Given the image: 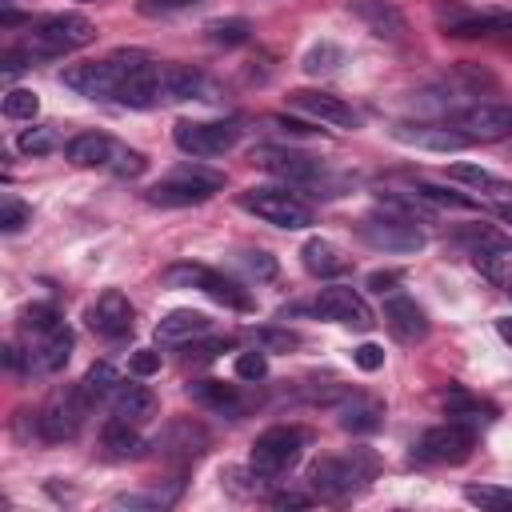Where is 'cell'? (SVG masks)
<instances>
[{
    "mask_svg": "<svg viewBox=\"0 0 512 512\" xmlns=\"http://www.w3.org/2000/svg\"><path fill=\"white\" fill-rule=\"evenodd\" d=\"M372 476H376V456L368 448H352L340 456H320L308 468V488L324 500H344L356 488H364Z\"/></svg>",
    "mask_w": 512,
    "mask_h": 512,
    "instance_id": "1",
    "label": "cell"
},
{
    "mask_svg": "<svg viewBox=\"0 0 512 512\" xmlns=\"http://www.w3.org/2000/svg\"><path fill=\"white\" fill-rule=\"evenodd\" d=\"M92 40H96V28H92L88 16H80V12H56V16H44V20H36L28 28L24 48L32 56H64V52H76V48H84Z\"/></svg>",
    "mask_w": 512,
    "mask_h": 512,
    "instance_id": "2",
    "label": "cell"
},
{
    "mask_svg": "<svg viewBox=\"0 0 512 512\" xmlns=\"http://www.w3.org/2000/svg\"><path fill=\"white\" fill-rule=\"evenodd\" d=\"M220 188H224L220 172H208L200 164H184V168L168 172L160 184H152L144 192V200L160 204V208H192V204H204L208 196H216Z\"/></svg>",
    "mask_w": 512,
    "mask_h": 512,
    "instance_id": "3",
    "label": "cell"
},
{
    "mask_svg": "<svg viewBox=\"0 0 512 512\" xmlns=\"http://www.w3.org/2000/svg\"><path fill=\"white\" fill-rule=\"evenodd\" d=\"M304 448H308V428L276 424V428H268V432L256 436V444H252V460H248V464H252L256 476L272 480V476H284V472L304 456Z\"/></svg>",
    "mask_w": 512,
    "mask_h": 512,
    "instance_id": "4",
    "label": "cell"
},
{
    "mask_svg": "<svg viewBox=\"0 0 512 512\" xmlns=\"http://www.w3.org/2000/svg\"><path fill=\"white\" fill-rule=\"evenodd\" d=\"M168 68L172 64H156V60H144V56H132L128 60V72L116 88V104L124 108H156V104H168L172 92H168Z\"/></svg>",
    "mask_w": 512,
    "mask_h": 512,
    "instance_id": "5",
    "label": "cell"
},
{
    "mask_svg": "<svg viewBox=\"0 0 512 512\" xmlns=\"http://www.w3.org/2000/svg\"><path fill=\"white\" fill-rule=\"evenodd\" d=\"M240 208L252 212V216H260L264 224L288 228V232L312 224V208H308L296 192H288V188H248V192L240 196Z\"/></svg>",
    "mask_w": 512,
    "mask_h": 512,
    "instance_id": "6",
    "label": "cell"
},
{
    "mask_svg": "<svg viewBox=\"0 0 512 512\" xmlns=\"http://www.w3.org/2000/svg\"><path fill=\"white\" fill-rule=\"evenodd\" d=\"M164 280L176 284V288H200L204 296H212L216 304L236 308V312H248V308H252V296H248L236 280H228L224 272H216V268H208V264H172V268L164 272Z\"/></svg>",
    "mask_w": 512,
    "mask_h": 512,
    "instance_id": "7",
    "label": "cell"
},
{
    "mask_svg": "<svg viewBox=\"0 0 512 512\" xmlns=\"http://www.w3.org/2000/svg\"><path fill=\"white\" fill-rule=\"evenodd\" d=\"M88 408H92V400L84 396V388H80V384H76V388H60V392H52V396H48V404L40 408L36 428H40V436H44V440H52V444L72 440V436L80 432V424H84Z\"/></svg>",
    "mask_w": 512,
    "mask_h": 512,
    "instance_id": "8",
    "label": "cell"
},
{
    "mask_svg": "<svg viewBox=\"0 0 512 512\" xmlns=\"http://www.w3.org/2000/svg\"><path fill=\"white\" fill-rule=\"evenodd\" d=\"M172 140H176L180 152L208 160V156L232 152L240 144V128L232 120H180L172 128Z\"/></svg>",
    "mask_w": 512,
    "mask_h": 512,
    "instance_id": "9",
    "label": "cell"
},
{
    "mask_svg": "<svg viewBox=\"0 0 512 512\" xmlns=\"http://www.w3.org/2000/svg\"><path fill=\"white\" fill-rule=\"evenodd\" d=\"M360 236L380 252H420L424 248V232L416 228V220H404L388 208L368 212L360 220Z\"/></svg>",
    "mask_w": 512,
    "mask_h": 512,
    "instance_id": "10",
    "label": "cell"
},
{
    "mask_svg": "<svg viewBox=\"0 0 512 512\" xmlns=\"http://www.w3.org/2000/svg\"><path fill=\"white\" fill-rule=\"evenodd\" d=\"M128 60L124 56H108V60H92V64H72V68L60 72V80L72 92L88 96V100H116V88H120V80L128 72Z\"/></svg>",
    "mask_w": 512,
    "mask_h": 512,
    "instance_id": "11",
    "label": "cell"
},
{
    "mask_svg": "<svg viewBox=\"0 0 512 512\" xmlns=\"http://www.w3.org/2000/svg\"><path fill=\"white\" fill-rule=\"evenodd\" d=\"M472 444H476V428L460 424V420H448V424L428 428L416 440V456L428 460V464H464L472 456Z\"/></svg>",
    "mask_w": 512,
    "mask_h": 512,
    "instance_id": "12",
    "label": "cell"
},
{
    "mask_svg": "<svg viewBox=\"0 0 512 512\" xmlns=\"http://www.w3.org/2000/svg\"><path fill=\"white\" fill-rule=\"evenodd\" d=\"M312 312H316L320 320L348 324V328H356V332H368V328L376 324V320H372V308L364 304V296H360L356 288H348V284H328V288H320L316 300H312Z\"/></svg>",
    "mask_w": 512,
    "mask_h": 512,
    "instance_id": "13",
    "label": "cell"
},
{
    "mask_svg": "<svg viewBox=\"0 0 512 512\" xmlns=\"http://www.w3.org/2000/svg\"><path fill=\"white\" fill-rule=\"evenodd\" d=\"M452 128H460L472 144L476 140H508L512 136V104H468L448 116Z\"/></svg>",
    "mask_w": 512,
    "mask_h": 512,
    "instance_id": "14",
    "label": "cell"
},
{
    "mask_svg": "<svg viewBox=\"0 0 512 512\" xmlns=\"http://www.w3.org/2000/svg\"><path fill=\"white\" fill-rule=\"evenodd\" d=\"M288 104H292L296 112L320 120V124H336V128H356V124H360L356 108H352L348 100L324 92V88H296V92H288Z\"/></svg>",
    "mask_w": 512,
    "mask_h": 512,
    "instance_id": "15",
    "label": "cell"
},
{
    "mask_svg": "<svg viewBox=\"0 0 512 512\" xmlns=\"http://www.w3.org/2000/svg\"><path fill=\"white\" fill-rule=\"evenodd\" d=\"M84 320H88V328H92L96 336H104V340H120V336L132 332V304H128L124 292L108 288V292H100V296L88 304Z\"/></svg>",
    "mask_w": 512,
    "mask_h": 512,
    "instance_id": "16",
    "label": "cell"
},
{
    "mask_svg": "<svg viewBox=\"0 0 512 512\" xmlns=\"http://www.w3.org/2000/svg\"><path fill=\"white\" fill-rule=\"evenodd\" d=\"M252 160H256L264 172H272V176H280V180H288V184H312V180L324 172L320 160H312V156H304V152H296V148H276V144L256 148Z\"/></svg>",
    "mask_w": 512,
    "mask_h": 512,
    "instance_id": "17",
    "label": "cell"
},
{
    "mask_svg": "<svg viewBox=\"0 0 512 512\" xmlns=\"http://www.w3.org/2000/svg\"><path fill=\"white\" fill-rule=\"evenodd\" d=\"M392 136H396L400 144H412V148H424V152H460V148L472 144V140H468L460 128H452L448 120H444V124H396Z\"/></svg>",
    "mask_w": 512,
    "mask_h": 512,
    "instance_id": "18",
    "label": "cell"
},
{
    "mask_svg": "<svg viewBox=\"0 0 512 512\" xmlns=\"http://www.w3.org/2000/svg\"><path fill=\"white\" fill-rule=\"evenodd\" d=\"M384 324H388V332L400 340V344H416V340H424L428 336V312L412 300V296H388L384 300Z\"/></svg>",
    "mask_w": 512,
    "mask_h": 512,
    "instance_id": "19",
    "label": "cell"
},
{
    "mask_svg": "<svg viewBox=\"0 0 512 512\" xmlns=\"http://www.w3.org/2000/svg\"><path fill=\"white\" fill-rule=\"evenodd\" d=\"M124 144H116L112 136L104 132H80L64 144V156L76 164V168H112V160L120 156Z\"/></svg>",
    "mask_w": 512,
    "mask_h": 512,
    "instance_id": "20",
    "label": "cell"
},
{
    "mask_svg": "<svg viewBox=\"0 0 512 512\" xmlns=\"http://www.w3.org/2000/svg\"><path fill=\"white\" fill-rule=\"evenodd\" d=\"M32 344H28V360H32V372H60L64 364H68V356H72V332L64 328V324H56L52 332H44V336H28Z\"/></svg>",
    "mask_w": 512,
    "mask_h": 512,
    "instance_id": "21",
    "label": "cell"
},
{
    "mask_svg": "<svg viewBox=\"0 0 512 512\" xmlns=\"http://www.w3.org/2000/svg\"><path fill=\"white\" fill-rule=\"evenodd\" d=\"M336 424L352 436H368L384 424V404L376 396H364V392H352L340 408H336Z\"/></svg>",
    "mask_w": 512,
    "mask_h": 512,
    "instance_id": "22",
    "label": "cell"
},
{
    "mask_svg": "<svg viewBox=\"0 0 512 512\" xmlns=\"http://www.w3.org/2000/svg\"><path fill=\"white\" fill-rule=\"evenodd\" d=\"M348 12H352L356 20H364L368 32L380 36V40H400V36H404V16H400V8L388 4V0H348Z\"/></svg>",
    "mask_w": 512,
    "mask_h": 512,
    "instance_id": "23",
    "label": "cell"
},
{
    "mask_svg": "<svg viewBox=\"0 0 512 512\" xmlns=\"http://www.w3.org/2000/svg\"><path fill=\"white\" fill-rule=\"evenodd\" d=\"M208 328H212V320H208L204 312H196V308H172L168 316H160L156 340H160V344H184V340L204 336Z\"/></svg>",
    "mask_w": 512,
    "mask_h": 512,
    "instance_id": "24",
    "label": "cell"
},
{
    "mask_svg": "<svg viewBox=\"0 0 512 512\" xmlns=\"http://www.w3.org/2000/svg\"><path fill=\"white\" fill-rule=\"evenodd\" d=\"M444 412H448V420H460V424H472V428L496 420V404L472 396V392L460 388V384H452V388L444 392Z\"/></svg>",
    "mask_w": 512,
    "mask_h": 512,
    "instance_id": "25",
    "label": "cell"
},
{
    "mask_svg": "<svg viewBox=\"0 0 512 512\" xmlns=\"http://www.w3.org/2000/svg\"><path fill=\"white\" fill-rule=\"evenodd\" d=\"M300 260H304V268H308L312 276H320V280H328V276H344V272H348V256H344L332 240H324V236L304 240Z\"/></svg>",
    "mask_w": 512,
    "mask_h": 512,
    "instance_id": "26",
    "label": "cell"
},
{
    "mask_svg": "<svg viewBox=\"0 0 512 512\" xmlns=\"http://www.w3.org/2000/svg\"><path fill=\"white\" fill-rule=\"evenodd\" d=\"M108 408H112V416H116V420L140 424V420H148V416H152L156 396H152L144 384H128V380H120V388L108 396Z\"/></svg>",
    "mask_w": 512,
    "mask_h": 512,
    "instance_id": "27",
    "label": "cell"
},
{
    "mask_svg": "<svg viewBox=\"0 0 512 512\" xmlns=\"http://www.w3.org/2000/svg\"><path fill=\"white\" fill-rule=\"evenodd\" d=\"M188 392H192L196 404H204V408H212V412H224V416H232V420L244 412V396H240L236 384H224V380H196V384H188Z\"/></svg>",
    "mask_w": 512,
    "mask_h": 512,
    "instance_id": "28",
    "label": "cell"
},
{
    "mask_svg": "<svg viewBox=\"0 0 512 512\" xmlns=\"http://www.w3.org/2000/svg\"><path fill=\"white\" fill-rule=\"evenodd\" d=\"M376 208H388V212H396V216H404V220H420V224H428L432 220V204L412 188V192H396V188H380L376 192Z\"/></svg>",
    "mask_w": 512,
    "mask_h": 512,
    "instance_id": "29",
    "label": "cell"
},
{
    "mask_svg": "<svg viewBox=\"0 0 512 512\" xmlns=\"http://www.w3.org/2000/svg\"><path fill=\"white\" fill-rule=\"evenodd\" d=\"M100 444H104V452L112 456V460H132V456H140L144 452V440H140V432L128 424V420H108L104 424V432H100Z\"/></svg>",
    "mask_w": 512,
    "mask_h": 512,
    "instance_id": "30",
    "label": "cell"
},
{
    "mask_svg": "<svg viewBox=\"0 0 512 512\" xmlns=\"http://www.w3.org/2000/svg\"><path fill=\"white\" fill-rule=\"evenodd\" d=\"M204 444H208V436H204V428H196L192 420H176V424H168V428L156 436V448L180 452V456H200Z\"/></svg>",
    "mask_w": 512,
    "mask_h": 512,
    "instance_id": "31",
    "label": "cell"
},
{
    "mask_svg": "<svg viewBox=\"0 0 512 512\" xmlns=\"http://www.w3.org/2000/svg\"><path fill=\"white\" fill-rule=\"evenodd\" d=\"M456 240L468 244L472 256H480V252H512V240L492 224H468V228L456 232Z\"/></svg>",
    "mask_w": 512,
    "mask_h": 512,
    "instance_id": "32",
    "label": "cell"
},
{
    "mask_svg": "<svg viewBox=\"0 0 512 512\" xmlns=\"http://www.w3.org/2000/svg\"><path fill=\"white\" fill-rule=\"evenodd\" d=\"M80 388H84V396L96 404V400H108L116 388H120V372L112 368V364H92L88 372H84V380H80Z\"/></svg>",
    "mask_w": 512,
    "mask_h": 512,
    "instance_id": "33",
    "label": "cell"
},
{
    "mask_svg": "<svg viewBox=\"0 0 512 512\" xmlns=\"http://www.w3.org/2000/svg\"><path fill=\"white\" fill-rule=\"evenodd\" d=\"M448 180L468 184V188H476V192H512L500 176H492V172L480 168V164H452V168H448Z\"/></svg>",
    "mask_w": 512,
    "mask_h": 512,
    "instance_id": "34",
    "label": "cell"
},
{
    "mask_svg": "<svg viewBox=\"0 0 512 512\" xmlns=\"http://www.w3.org/2000/svg\"><path fill=\"white\" fill-rule=\"evenodd\" d=\"M464 500L476 508H492V512H512V488L504 484H468Z\"/></svg>",
    "mask_w": 512,
    "mask_h": 512,
    "instance_id": "35",
    "label": "cell"
},
{
    "mask_svg": "<svg viewBox=\"0 0 512 512\" xmlns=\"http://www.w3.org/2000/svg\"><path fill=\"white\" fill-rule=\"evenodd\" d=\"M56 324H64V320H60V308H56L52 300H44V304H32V308H24V316H20V328H24V336H44V332H52Z\"/></svg>",
    "mask_w": 512,
    "mask_h": 512,
    "instance_id": "36",
    "label": "cell"
},
{
    "mask_svg": "<svg viewBox=\"0 0 512 512\" xmlns=\"http://www.w3.org/2000/svg\"><path fill=\"white\" fill-rule=\"evenodd\" d=\"M248 32H252V24L240 20V16H232V20H212V24H208V40H212V44H224V48L244 44Z\"/></svg>",
    "mask_w": 512,
    "mask_h": 512,
    "instance_id": "37",
    "label": "cell"
},
{
    "mask_svg": "<svg viewBox=\"0 0 512 512\" xmlns=\"http://www.w3.org/2000/svg\"><path fill=\"white\" fill-rule=\"evenodd\" d=\"M340 64H344V52H340L336 44H328V40L316 44V48L304 56V72H308V76H328V72H336Z\"/></svg>",
    "mask_w": 512,
    "mask_h": 512,
    "instance_id": "38",
    "label": "cell"
},
{
    "mask_svg": "<svg viewBox=\"0 0 512 512\" xmlns=\"http://www.w3.org/2000/svg\"><path fill=\"white\" fill-rule=\"evenodd\" d=\"M16 148H20L24 156H48V152L56 148V132H52L48 124H32V128H24V132L16 136Z\"/></svg>",
    "mask_w": 512,
    "mask_h": 512,
    "instance_id": "39",
    "label": "cell"
},
{
    "mask_svg": "<svg viewBox=\"0 0 512 512\" xmlns=\"http://www.w3.org/2000/svg\"><path fill=\"white\" fill-rule=\"evenodd\" d=\"M416 192L432 204V208H460V212H468V208H476V200L472 196H460V192H448L444 184H428V180H420L416 184Z\"/></svg>",
    "mask_w": 512,
    "mask_h": 512,
    "instance_id": "40",
    "label": "cell"
},
{
    "mask_svg": "<svg viewBox=\"0 0 512 512\" xmlns=\"http://www.w3.org/2000/svg\"><path fill=\"white\" fill-rule=\"evenodd\" d=\"M40 112V96L32 88H12L4 92V116L8 120H32Z\"/></svg>",
    "mask_w": 512,
    "mask_h": 512,
    "instance_id": "41",
    "label": "cell"
},
{
    "mask_svg": "<svg viewBox=\"0 0 512 512\" xmlns=\"http://www.w3.org/2000/svg\"><path fill=\"white\" fill-rule=\"evenodd\" d=\"M248 340L256 348H264V352H288V348L300 344V336L288 332V328H248Z\"/></svg>",
    "mask_w": 512,
    "mask_h": 512,
    "instance_id": "42",
    "label": "cell"
},
{
    "mask_svg": "<svg viewBox=\"0 0 512 512\" xmlns=\"http://www.w3.org/2000/svg\"><path fill=\"white\" fill-rule=\"evenodd\" d=\"M24 224H32V208H28L24 200H16L12 192H4V196H0V228L12 236V232H20Z\"/></svg>",
    "mask_w": 512,
    "mask_h": 512,
    "instance_id": "43",
    "label": "cell"
},
{
    "mask_svg": "<svg viewBox=\"0 0 512 512\" xmlns=\"http://www.w3.org/2000/svg\"><path fill=\"white\" fill-rule=\"evenodd\" d=\"M176 492L180 488H168V492H160V488H152V492H124V496L112 500V508H168L176 500Z\"/></svg>",
    "mask_w": 512,
    "mask_h": 512,
    "instance_id": "44",
    "label": "cell"
},
{
    "mask_svg": "<svg viewBox=\"0 0 512 512\" xmlns=\"http://www.w3.org/2000/svg\"><path fill=\"white\" fill-rule=\"evenodd\" d=\"M236 376L240 380H264L268 376V356H264V348H252V352H240L236 356Z\"/></svg>",
    "mask_w": 512,
    "mask_h": 512,
    "instance_id": "45",
    "label": "cell"
},
{
    "mask_svg": "<svg viewBox=\"0 0 512 512\" xmlns=\"http://www.w3.org/2000/svg\"><path fill=\"white\" fill-rule=\"evenodd\" d=\"M352 364L364 368V372H376V368H384V348L372 344V340H364L360 348H352Z\"/></svg>",
    "mask_w": 512,
    "mask_h": 512,
    "instance_id": "46",
    "label": "cell"
},
{
    "mask_svg": "<svg viewBox=\"0 0 512 512\" xmlns=\"http://www.w3.org/2000/svg\"><path fill=\"white\" fill-rule=\"evenodd\" d=\"M128 372H132V376H152V372H160V352L136 348V352L128 356Z\"/></svg>",
    "mask_w": 512,
    "mask_h": 512,
    "instance_id": "47",
    "label": "cell"
},
{
    "mask_svg": "<svg viewBox=\"0 0 512 512\" xmlns=\"http://www.w3.org/2000/svg\"><path fill=\"white\" fill-rule=\"evenodd\" d=\"M108 172H112V176H140V172H144V156L132 152V148H120V156L112 160Z\"/></svg>",
    "mask_w": 512,
    "mask_h": 512,
    "instance_id": "48",
    "label": "cell"
},
{
    "mask_svg": "<svg viewBox=\"0 0 512 512\" xmlns=\"http://www.w3.org/2000/svg\"><path fill=\"white\" fill-rule=\"evenodd\" d=\"M244 268H248L252 276H260V280H272V276H276V260H272L268 252H244Z\"/></svg>",
    "mask_w": 512,
    "mask_h": 512,
    "instance_id": "49",
    "label": "cell"
},
{
    "mask_svg": "<svg viewBox=\"0 0 512 512\" xmlns=\"http://www.w3.org/2000/svg\"><path fill=\"white\" fill-rule=\"evenodd\" d=\"M396 280H400V272H396V268H388V272H372V276H368V288L384 296V292H392V284H396Z\"/></svg>",
    "mask_w": 512,
    "mask_h": 512,
    "instance_id": "50",
    "label": "cell"
},
{
    "mask_svg": "<svg viewBox=\"0 0 512 512\" xmlns=\"http://www.w3.org/2000/svg\"><path fill=\"white\" fill-rule=\"evenodd\" d=\"M272 504H276V508H308L312 496H308V492H276Z\"/></svg>",
    "mask_w": 512,
    "mask_h": 512,
    "instance_id": "51",
    "label": "cell"
},
{
    "mask_svg": "<svg viewBox=\"0 0 512 512\" xmlns=\"http://www.w3.org/2000/svg\"><path fill=\"white\" fill-rule=\"evenodd\" d=\"M224 344H228V340H208V344H200V348H192V352H196L200 360H208V356H216V352H224ZM192 352H188V356H192Z\"/></svg>",
    "mask_w": 512,
    "mask_h": 512,
    "instance_id": "52",
    "label": "cell"
},
{
    "mask_svg": "<svg viewBox=\"0 0 512 512\" xmlns=\"http://www.w3.org/2000/svg\"><path fill=\"white\" fill-rule=\"evenodd\" d=\"M496 332H500V336L512 344V316H500V320H496Z\"/></svg>",
    "mask_w": 512,
    "mask_h": 512,
    "instance_id": "53",
    "label": "cell"
},
{
    "mask_svg": "<svg viewBox=\"0 0 512 512\" xmlns=\"http://www.w3.org/2000/svg\"><path fill=\"white\" fill-rule=\"evenodd\" d=\"M160 4H168V8H184V4H196V0H160Z\"/></svg>",
    "mask_w": 512,
    "mask_h": 512,
    "instance_id": "54",
    "label": "cell"
},
{
    "mask_svg": "<svg viewBox=\"0 0 512 512\" xmlns=\"http://www.w3.org/2000/svg\"><path fill=\"white\" fill-rule=\"evenodd\" d=\"M500 216H504V220L512 224V204H504V208H500Z\"/></svg>",
    "mask_w": 512,
    "mask_h": 512,
    "instance_id": "55",
    "label": "cell"
},
{
    "mask_svg": "<svg viewBox=\"0 0 512 512\" xmlns=\"http://www.w3.org/2000/svg\"><path fill=\"white\" fill-rule=\"evenodd\" d=\"M504 292H508V296H512V284H508V288H504Z\"/></svg>",
    "mask_w": 512,
    "mask_h": 512,
    "instance_id": "56",
    "label": "cell"
},
{
    "mask_svg": "<svg viewBox=\"0 0 512 512\" xmlns=\"http://www.w3.org/2000/svg\"><path fill=\"white\" fill-rule=\"evenodd\" d=\"M80 4H92V0H80Z\"/></svg>",
    "mask_w": 512,
    "mask_h": 512,
    "instance_id": "57",
    "label": "cell"
},
{
    "mask_svg": "<svg viewBox=\"0 0 512 512\" xmlns=\"http://www.w3.org/2000/svg\"><path fill=\"white\" fill-rule=\"evenodd\" d=\"M4 4H12V0H4Z\"/></svg>",
    "mask_w": 512,
    "mask_h": 512,
    "instance_id": "58",
    "label": "cell"
}]
</instances>
